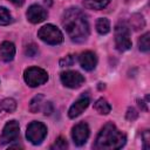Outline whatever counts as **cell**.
<instances>
[{"mask_svg":"<svg viewBox=\"0 0 150 150\" xmlns=\"http://www.w3.org/2000/svg\"><path fill=\"white\" fill-rule=\"evenodd\" d=\"M148 100H149V96H145L144 100L138 101V102H139V105H142V108H143L144 110H148Z\"/></svg>","mask_w":150,"mask_h":150,"instance_id":"4316f807","label":"cell"},{"mask_svg":"<svg viewBox=\"0 0 150 150\" xmlns=\"http://www.w3.org/2000/svg\"><path fill=\"white\" fill-rule=\"evenodd\" d=\"M75 63V57L73 55H67L60 60V66L61 67H70Z\"/></svg>","mask_w":150,"mask_h":150,"instance_id":"7402d4cb","label":"cell"},{"mask_svg":"<svg viewBox=\"0 0 150 150\" xmlns=\"http://www.w3.org/2000/svg\"><path fill=\"white\" fill-rule=\"evenodd\" d=\"M149 36H150V34L149 33H145V34H143L139 39H138V48H139V50L141 52H144V53H146V52H149Z\"/></svg>","mask_w":150,"mask_h":150,"instance_id":"ffe728a7","label":"cell"},{"mask_svg":"<svg viewBox=\"0 0 150 150\" xmlns=\"http://www.w3.org/2000/svg\"><path fill=\"white\" fill-rule=\"evenodd\" d=\"M109 2L110 0H83L84 7L88 9H93V11L103 9Z\"/></svg>","mask_w":150,"mask_h":150,"instance_id":"5bb4252c","label":"cell"},{"mask_svg":"<svg viewBox=\"0 0 150 150\" xmlns=\"http://www.w3.org/2000/svg\"><path fill=\"white\" fill-rule=\"evenodd\" d=\"M137 116H138V112H137L134 108H129V109H128L127 118H128L129 121H134V120H136V118H137Z\"/></svg>","mask_w":150,"mask_h":150,"instance_id":"d4e9b609","label":"cell"},{"mask_svg":"<svg viewBox=\"0 0 150 150\" xmlns=\"http://www.w3.org/2000/svg\"><path fill=\"white\" fill-rule=\"evenodd\" d=\"M46 136H47V127L42 122L33 121L28 124L26 130V137L32 144L38 145L42 143Z\"/></svg>","mask_w":150,"mask_h":150,"instance_id":"8992f818","label":"cell"},{"mask_svg":"<svg viewBox=\"0 0 150 150\" xmlns=\"http://www.w3.org/2000/svg\"><path fill=\"white\" fill-rule=\"evenodd\" d=\"M89 137V127L86 122H80L75 124L71 129V138L77 146L83 145Z\"/></svg>","mask_w":150,"mask_h":150,"instance_id":"9c48e42d","label":"cell"},{"mask_svg":"<svg viewBox=\"0 0 150 150\" xmlns=\"http://www.w3.org/2000/svg\"><path fill=\"white\" fill-rule=\"evenodd\" d=\"M1 110H2V109H1V104H0V111H1Z\"/></svg>","mask_w":150,"mask_h":150,"instance_id":"f1b7e54d","label":"cell"},{"mask_svg":"<svg viewBox=\"0 0 150 150\" xmlns=\"http://www.w3.org/2000/svg\"><path fill=\"white\" fill-rule=\"evenodd\" d=\"M79 62L84 70L90 71V70L95 69V67L97 64V57H96L95 53H93L90 50H86V52L81 53V55L79 56Z\"/></svg>","mask_w":150,"mask_h":150,"instance_id":"8fae6325","label":"cell"},{"mask_svg":"<svg viewBox=\"0 0 150 150\" xmlns=\"http://www.w3.org/2000/svg\"><path fill=\"white\" fill-rule=\"evenodd\" d=\"M115 47L118 52H125L131 47L129 26L124 21H120L115 26Z\"/></svg>","mask_w":150,"mask_h":150,"instance_id":"3957f363","label":"cell"},{"mask_svg":"<svg viewBox=\"0 0 150 150\" xmlns=\"http://www.w3.org/2000/svg\"><path fill=\"white\" fill-rule=\"evenodd\" d=\"M43 104H45V102H43V95L39 94V95H36V96H34L32 98V101L29 103V110L32 112H38V111H40L43 108Z\"/></svg>","mask_w":150,"mask_h":150,"instance_id":"e0dca14e","label":"cell"},{"mask_svg":"<svg viewBox=\"0 0 150 150\" xmlns=\"http://www.w3.org/2000/svg\"><path fill=\"white\" fill-rule=\"evenodd\" d=\"M19 137H20L19 122H16L15 120L8 121L5 124L4 129H2V132H1V136H0V144L5 145V144L12 143V142H15V141L19 139Z\"/></svg>","mask_w":150,"mask_h":150,"instance_id":"52a82bcc","label":"cell"},{"mask_svg":"<svg viewBox=\"0 0 150 150\" xmlns=\"http://www.w3.org/2000/svg\"><path fill=\"white\" fill-rule=\"evenodd\" d=\"M15 56V46L11 41H4L0 45V59L5 62H9Z\"/></svg>","mask_w":150,"mask_h":150,"instance_id":"4fadbf2b","label":"cell"},{"mask_svg":"<svg viewBox=\"0 0 150 150\" xmlns=\"http://www.w3.org/2000/svg\"><path fill=\"white\" fill-rule=\"evenodd\" d=\"M62 26L73 42L82 43L89 36V22L83 11L77 7H70L62 15Z\"/></svg>","mask_w":150,"mask_h":150,"instance_id":"6da1fadb","label":"cell"},{"mask_svg":"<svg viewBox=\"0 0 150 150\" xmlns=\"http://www.w3.org/2000/svg\"><path fill=\"white\" fill-rule=\"evenodd\" d=\"M38 36L40 40L48 45H60L63 42V34L62 32L54 25L48 23L42 26L38 30Z\"/></svg>","mask_w":150,"mask_h":150,"instance_id":"277c9868","label":"cell"},{"mask_svg":"<svg viewBox=\"0 0 150 150\" xmlns=\"http://www.w3.org/2000/svg\"><path fill=\"white\" fill-rule=\"evenodd\" d=\"M23 80L27 86L35 88L45 84L48 81V73L39 67H29L23 73Z\"/></svg>","mask_w":150,"mask_h":150,"instance_id":"5b68a950","label":"cell"},{"mask_svg":"<svg viewBox=\"0 0 150 150\" xmlns=\"http://www.w3.org/2000/svg\"><path fill=\"white\" fill-rule=\"evenodd\" d=\"M89 103H90V100L88 97H80L77 101H75L70 105V108L68 110V116L70 118H75V117L80 116L88 108Z\"/></svg>","mask_w":150,"mask_h":150,"instance_id":"7c38bea8","label":"cell"},{"mask_svg":"<svg viewBox=\"0 0 150 150\" xmlns=\"http://www.w3.org/2000/svg\"><path fill=\"white\" fill-rule=\"evenodd\" d=\"M67 148H68V143L63 137H59L54 142V144L50 146V149H55V150H63V149H67Z\"/></svg>","mask_w":150,"mask_h":150,"instance_id":"44dd1931","label":"cell"},{"mask_svg":"<svg viewBox=\"0 0 150 150\" xmlns=\"http://www.w3.org/2000/svg\"><path fill=\"white\" fill-rule=\"evenodd\" d=\"M12 22V15L6 7L0 6V26H6Z\"/></svg>","mask_w":150,"mask_h":150,"instance_id":"d6986e66","label":"cell"},{"mask_svg":"<svg viewBox=\"0 0 150 150\" xmlns=\"http://www.w3.org/2000/svg\"><path fill=\"white\" fill-rule=\"evenodd\" d=\"M38 53H39L38 47H36L34 43H32V45H29V46H27V47H26V54H27L28 56L33 57V56H35Z\"/></svg>","mask_w":150,"mask_h":150,"instance_id":"603a6c76","label":"cell"},{"mask_svg":"<svg viewBox=\"0 0 150 150\" xmlns=\"http://www.w3.org/2000/svg\"><path fill=\"white\" fill-rule=\"evenodd\" d=\"M96 30L101 35H105L110 32V21L107 18H100L96 21Z\"/></svg>","mask_w":150,"mask_h":150,"instance_id":"2e32d148","label":"cell"},{"mask_svg":"<svg viewBox=\"0 0 150 150\" xmlns=\"http://www.w3.org/2000/svg\"><path fill=\"white\" fill-rule=\"evenodd\" d=\"M94 108H95V110H96L98 114H101V115H108V114L110 112V110H111V107H110L109 102H108L105 98H103V97L98 98V100L94 103Z\"/></svg>","mask_w":150,"mask_h":150,"instance_id":"9a60e30c","label":"cell"},{"mask_svg":"<svg viewBox=\"0 0 150 150\" xmlns=\"http://www.w3.org/2000/svg\"><path fill=\"white\" fill-rule=\"evenodd\" d=\"M60 80L64 87L70 88V89L79 88L84 82L83 75H81L79 71H74V70H67V71L61 73Z\"/></svg>","mask_w":150,"mask_h":150,"instance_id":"ba28073f","label":"cell"},{"mask_svg":"<svg viewBox=\"0 0 150 150\" xmlns=\"http://www.w3.org/2000/svg\"><path fill=\"white\" fill-rule=\"evenodd\" d=\"M26 16H27V20L30 23H40V22H42V21H45L47 19L48 13H47V11L42 6H40V5H32L27 9Z\"/></svg>","mask_w":150,"mask_h":150,"instance_id":"30bf717a","label":"cell"},{"mask_svg":"<svg viewBox=\"0 0 150 150\" xmlns=\"http://www.w3.org/2000/svg\"><path fill=\"white\" fill-rule=\"evenodd\" d=\"M0 104H1V109L7 111V112H13L16 109V101L14 98H12V97L2 100L0 102Z\"/></svg>","mask_w":150,"mask_h":150,"instance_id":"ac0fdd59","label":"cell"},{"mask_svg":"<svg viewBox=\"0 0 150 150\" xmlns=\"http://www.w3.org/2000/svg\"><path fill=\"white\" fill-rule=\"evenodd\" d=\"M42 110H43V114L45 115H50L53 112V104L50 102H45Z\"/></svg>","mask_w":150,"mask_h":150,"instance_id":"484cf974","label":"cell"},{"mask_svg":"<svg viewBox=\"0 0 150 150\" xmlns=\"http://www.w3.org/2000/svg\"><path fill=\"white\" fill-rule=\"evenodd\" d=\"M142 137H143V148L145 150H148L150 148V132H149V130H145L143 132Z\"/></svg>","mask_w":150,"mask_h":150,"instance_id":"cb8c5ba5","label":"cell"},{"mask_svg":"<svg viewBox=\"0 0 150 150\" xmlns=\"http://www.w3.org/2000/svg\"><path fill=\"white\" fill-rule=\"evenodd\" d=\"M14 6H22L23 5V2H25V0H9Z\"/></svg>","mask_w":150,"mask_h":150,"instance_id":"83f0119b","label":"cell"},{"mask_svg":"<svg viewBox=\"0 0 150 150\" xmlns=\"http://www.w3.org/2000/svg\"><path fill=\"white\" fill-rule=\"evenodd\" d=\"M127 142L125 135L117 129L112 122H108L100 130L93 148L96 150H116L121 149Z\"/></svg>","mask_w":150,"mask_h":150,"instance_id":"7a4b0ae2","label":"cell"}]
</instances>
